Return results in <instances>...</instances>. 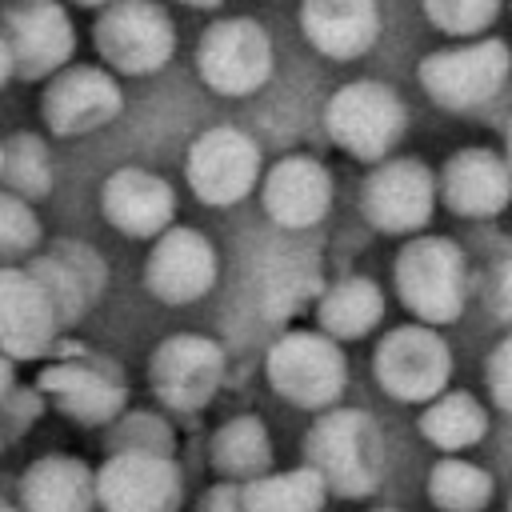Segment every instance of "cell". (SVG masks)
Returning <instances> with one entry per match:
<instances>
[{
  "instance_id": "cell-1",
  "label": "cell",
  "mask_w": 512,
  "mask_h": 512,
  "mask_svg": "<svg viewBox=\"0 0 512 512\" xmlns=\"http://www.w3.org/2000/svg\"><path fill=\"white\" fill-rule=\"evenodd\" d=\"M304 468L336 496H372L384 472V440L368 412L328 408L304 436Z\"/></svg>"
},
{
  "instance_id": "cell-2",
  "label": "cell",
  "mask_w": 512,
  "mask_h": 512,
  "mask_svg": "<svg viewBox=\"0 0 512 512\" xmlns=\"http://www.w3.org/2000/svg\"><path fill=\"white\" fill-rule=\"evenodd\" d=\"M464 252L448 236H412L396 256V292L416 324L440 328L464 312Z\"/></svg>"
},
{
  "instance_id": "cell-3",
  "label": "cell",
  "mask_w": 512,
  "mask_h": 512,
  "mask_svg": "<svg viewBox=\"0 0 512 512\" xmlns=\"http://www.w3.org/2000/svg\"><path fill=\"white\" fill-rule=\"evenodd\" d=\"M268 384L280 400L312 412H328L348 380V364L336 340H328L320 328H292L272 340L264 360Z\"/></svg>"
},
{
  "instance_id": "cell-4",
  "label": "cell",
  "mask_w": 512,
  "mask_h": 512,
  "mask_svg": "<svg viewBox=\"0 0 512 512\" xmlns=\"http://www.w3.org/2000/svg\"><path fill=\"white\" fill-rule=\"evenodd\" d=\"M92 44L112 76H152L176 52V24L160 4L120 0L100 8L92 24Z\"/></svg>"
},
{
  "instance_id": "cell-5",
  "label": "cell",
  "mask_w": 512,
  "mask_h": 512,
  "mask_svg": "<svg viewBox=\"0 0 512 512\" xmlns=\"http://www.w3.org/2000/svg\"><path fill=\"white\" fill-rule=\"evenodd\" d=\"M512 72V52L500 36L460 40L448 48H436L420 60V84L424 92L448 108V112H472L488 104Z\"/></svg>"
},
{
  "instance_id": "cell-6",
  "label": "cell",
  "mask_w": 512,
  "mask_h": 512,
  "mask_svg": "<svg viewBox=\"0 0 512 512\" xmlns=\"http://www.w3.org/2000/svg\"><path fill=\"white\" fill-rule=\"evenodd\" d=\"M372 376L392 400L428 404L440 392H448L452 348L436 328L416 320L388 328L372 348Z\"/></svg>"
},
{
  "instance_id": "cell-7",
  "label": "cell",
  "mask_w": 512,
  "mask_h": 512,
  "mask_svg": "<svg viewBox=\"0 0 512 512\" xmlns=\"http://www.w3.org/2000/svg\"><path fill=\"white\" fill-rule=\"evenodd\" d=\"M328 136L356 160L384 164L404 136V104L380 80H352L332 92L324 108Z\"/></svg>"
},
{
  "instance_id": "cell-8",
  "label": "cell",
  "mask_w": 512,
  "mask_h": 512,
  "mask_svg": "<svg viewBox=\"0 0 512 512\" xmlns=\"http://www.w3.org/2000/svg\"><path fill=\"white\" fill-rule=\"evenodd\" d=\"M196 72L220 96H248L272 76V40L248 16H224L196 44Z\"/></svg>"
},
{
  "instance_id": "cell-9",
  "label": "cell",
  "mask_w": 512,
  "mask_h": 512,
  "mask_svg": "<svg viewBox=\"0 0 512 512\" xmlns=\"http://www.w3.org/2000/svg\"><path fill=\"white\" fill-rule=\"evenodd\" d=\"M184 176L196 200L212 208L240 204L260 184V144L232 124H212L192 140Z\"/></svg>"
},
{
  "instance_id": "cell-10",
  "label": "cell",
  "mask_w": 512,
  "mask_h": 512,
  "mask_svg": "<svg viewBox=\"0 0 512 512\" xmlns=\"http://www.w3.org/2000/svg\"><path fill=\"white\" fill-rule=\"evenodd\" d=\"M148 384L164 408L196 412L224 384V352L216 340H208L200 332H176L152 348Z\"/></svg>"
},
{
  "instance_id": "cell-11",
  "label": "cell",
  "mask_w": 512,
  "mask_h": 512,
  "mask_svg": "<svg viewBox=\"0 0 512 512\" xmlns=\"http://www.w3.org/2000/svg\"><path fill=\"white\" fill-rule=\"evenodd\" d=\"M124 108L120 80L104 64H68L40 92V120L52 136H88Z\"/></svg>"
},
{
  "instance_id": "cell-12",
  "label": "cell",
  "mask_w": 512,
  "mask_h": 512,
  "mask_svg": "<svg viewBox=\"0 0 512 512\" xmlns=\"http://www.w3.org/2000/svg\"><path fill=\"white\" fill-rule=\"evenodd\" d=\"M184 480L172 456L160 452H112L96 468L100 512H176Z\"/></svg>"
},
{
  "instance_id": "cell-13",
  "label": "cell",
  "mask_w": 512,
  "mask_h": 512,
  "mask_svg": "<svg viewBox=\"0 0 512 512\" xmlns=\"http://www.w3.org/2000/svg\"><path fill=\"white\" fill-rule=\"evenodd\" d=\"M436 176L412 156H392L376 164L364 180V216L388 236H420L436 208Z\"/></svg>"
},
{
  "instance_id": "cell-14",
  "label": "cell",
  "mask_w": 512,
  "mask_h": 512,
  "mask_svg": "<svg viewBox=\"0 0 512 512\" xmlns=\"http://www.w3.org/2000/svg\"><path fill=\"white\" fill-rule=\"evenodd\" d=\"M0 32L8 40V52H12L20 80H52L56 72H64L72 64L76 28H72V16L52 0L12 4L4 12Z\"/></svg>"
},
{
  "instance_id": "cell-15",
  "label": "cell",
  "mask_w": 512,
  "mask_h": 512,
  "mask_svg": "<svg viewBox=\"0 0 512 512\" xmlns=\"http://www.w3.org/2000/svg\"><path fill=\"white\" fill-rule=\"evenodd\" d=\"M216 284V248L204 232L172 224L144 260V288L160 304H196Z\"/></svg>"
},
{
  "instance_id": "cell-16",
  "label": "cell",
  "mask_w": 512,
  "mask_h": 512,
  "mask_svg": "<svg viewBox=\"0 0 512 512\" xmlns=\"http://www.w3.org/2000/svg\"><path fill=\"white\" fill-rule=\"evenodd\" d=\"M36 388L76 424L84 428H100V424H112L124 416V384L96 360H88L84 352L80 356H64V360H52L40 376H36Z\"/></svg>"
},
{
  "instance_id": "cell-17",
  "label": "cell",
  "mask_w": 512,
  "mask_h": 512,
  "mask_svg": "<svg viewBox=\"0 0 512 512\" xmlns=\"http://www.w3.org/2000/svg\"><path fill=\"white\" fill-rule=\"evenodd\" d=\"M104 220L132 240H160L176 220V192L164 176L148 168H116L100 184Z\"/></svg>"
},
{
  "instance_id": "cell-18",
  "label": "cell",
  "mask_w": 512,
  "mask_h": 512,
  "mask_svg": "<svg viewBox=\"0 0 512 512\" xmlns=\"http://www.w3.org/2000/svg\"><path fill=\"white\" fill-rule=\"evenodd\" d=\"M56 312L40 288V280L28 272V264L0 268V352L16 360H36L52 352L56 344Z\"/></svg>"
},
{
  "instance_id": "cell-19",
  "label": "cell",
  "mask_w": 512,
  "mask_h": 512,
  "mask_svg": "<svg viewBox=\"0 0 512 512\" xmlns=\"http://www.w3.org/2000/svg\"><path fill=\"white\" fill-rule=\"evenodd\" d=\"M436 192L456 216H496L512 204V164L492 148H460L444 160Z\"/></svg>"
},
{
  "instance_id": "cell-20",
  "label": "cell",
  "mask_w": 512,
  "mask_h": 512,
  "mask_svg": "<svg viewBox=\"0 0 512 512\" xmlns=\"http://www.w3.org/2000/svg\"><path fill=\"white\" fill-rule=\"evenodd\" d=\"M260 200L280 228H312L332 208V172L316 156L292 152L260 176Z\"/></svg>"
},
{
  "instance_id": "cell-21",
  "label": "cell",
  "mask_w": 512,
  "mask_h": 512,
  "mask_svg": "<svg viewBox=\"0 0 512 512\" xmlns=\"http://www.w3.org/2000/svg\"><path fill=\"white\" fill-rule=\"evenodd\" d=\"M304 40L332 60L364 56L380 36V12L368 0H308L300 8Z\"/></svg>"
},
{
  "instance_id": "cell-22",
  "label": "cell",
  "mask_w": 512,
  "mask_h": 512,
  "mask_svg": "<svg viewBox=\"0 0 512 512\" xmlns=\"http://www.w3.org/2000/svg\"><path fill=\"white\" fill-rule=\"evenodd\" d=\"M20 512H92L96 472L80 456H40L20 476Z\"/></svg>"
},
{
  "instance_id": "cell-23",
  "label": "cell",
  "mask_w": 512,
  "mask_h": 512,
  "mask_svg": "<svg viewBox=\"0 0 512 512\" xmlns=\"http://www.w3.org/2000/svg\"><path fill=\"white\" fill-rule=\"evenodd\" d=\"M316 320L328 340H360L384 320V288L372 276H340L316 296Z\"/></svg>"
},
{
  "instance_id": "cell-24",
  "label": "cell",
  "mask_w": 512,
  "mask_h": 512,
  "mask_svg": "<svg viewBox=\"0 0 512 512\" xmlns=\"http://www.w3.org/2000/svg\"><path fill=\"white\" fill-rule=\"evenodd\" d=\"M212 468L228 484H252L272 472V440L256 416H232L212 436Z\"/></svg>"
},
{
  "instance_id": "cell-25",
  "label": "cell",
  "mask_w": 512,
  "mask_h": 512,
  "mask_svg": "<svg viewBox=\"0 0 512 512\" xmlns=\"http://www.w3.org/2000/svg\"><path fill=\"white\" fill-rule=\"evenodd\" d=\"M420 436L428 444H436L444 456H456L472 444H480L488 436V408L464 392V388H448L436 400L424 404L420 412Z\"/></svg>"
},
{
  "instance_id": "cell-26",
  "label": "cell",
  "mask_w": 512,
  "mask_h": 512,
  "mask_svg": "<svg viewBox=\"0 0 512 512\" xmlns=\"http://www.w3.org/2000/svg\"><path fill=\"white\" fill-rule=\"evenodd\" d=\"M328 500V488L312 468H288V472H268L252 484H244V504L248 512H320Z\"/></svg>"
},
{
  "instance_id": "cell-27",
  "label": "cell",
  "mask_w": 512,
  "mask_h": 512,
  "mask_svg": "<svg viewBox=\"0 0 512 512\" xmlns=\"http://www.w3.org/2000/svg\"><path fill=\"white\" fill-rule=\"evenodd\" d=\"M428 500L440 512H484L492 500V476L464 456H444L428 472Z\"/></svg>"
},
{
  "instance_id": "cell-28",
  "label": "cell",
  "mask_w": 512,
  "mask_h": 512,
  "mask_svg": "<svg viewBox=\"0 0 512 512\" xmlns=\"http://www.w3.org/2000/svg\"><path fill=\"white\" fill-rule=\"evenodd\" d=\"M0 180L8 184L12 196L36 204L52 192V156H48V144L44 136L36 132H16L4 140V172Z\"/></svg>"
},
{
  "instance_id": "cell-29",
  "label": "cell",
  "mask_w": 512,
  "mask_h": 512,
  "mask_svg": "<svg viewBox=\"0 0 512 512\" xmlns=\"http://www.w3.org/2000/svg\"><path fill=\"white\" fill-rule=\"evenodd\" d=\"M40 244V216L28 200L0 192V268H16Z\"/></svg>"
},
{
  "instance_id": "cell-30",
  "label": "cell",
  "mask_w": 512,
  "mask_h": 512,
  "mask_svg": "<svg viewBox=\"0 0 512 512\" xmlns=\"http://www.w3.org/2000/svg\"><path fill=\"white\" fill-rule=\"evenodd\" d=\"M424 16L444 32V36H456V40H480V32H488L500 16V4L496 0H428L424 4Z\"/></svg>"
},
{
  "instance_id": "cell-31",
  "label": "cell",
  "mask_w": 512,
  "mask_h": 512,
  "mask_svg": "<svg viewBox=\"0 0 512 512\" xmlns=\"http://www.w3.org/2000/svg\"><path fill=\"white\" fill-rule=\"evenodd\" d=\"M168 444H172V436H168V428H164L156 416L132 412V416L116 428V448H112V452H160V456H172Z\"/></svg>"
},
{
  "instance_id": "cell-32",
  "label": "cell",
  "mask_w": 512,
  "mask_h": 512,
  "mask_svg": "<svg viewBox=\"0 0 512 512\" xmlns=\"http://www.w3.org/2000/svg\"><path fill=\"white\" fill-rule=\"evenodd\" d=\"M488 392L492 400L512 416V332L492 348L488 356Z\"/></svg>"
},
{
  "instance_id": "cell-33",
  "label": "cell",
  "mask_w": 512,
  "mask_h": 512,
  "mask_svg": "<svg viewBox=\"0 0 512 512\" xmlns=\"http://www.w3.org/2000/svg\"><path fill=\"white\" fill-rule=\"evenodd\" d=\"M196 512H248V504H244V484L216 480V484L196 500Z\"/></svg>"
},
{
  "instance_id": "cell-34",
  "label": "cell",
  "mask_w": 512,
  "mask_h": 512,
  "mask_svg": "<svg viewBox=\"0 0 512 512\" xmlns=\"http://www.w3.org/2000/svg\"><path fill=\"white\" fill-rule=\"evenodd\" d=\"M496 300H500V312L504 316H512V260L500 268V276H496Z\"/></svg>"
},
{
  "instance_id": "cell-35",
  "label": "cell",
  "mask_w": 512,
  "mask_h": 512,
  "mask_svg": "<svg viewBox=\"0 0 512 512\" xmlns=\"http://www.w3.org/2000/svg\"><path fill=\"white\" fill-rule=\"evenodd\" d=\"M16 76V64H12V52H8V40H4V32H0V88L8 84Z\"/></svg>"
},
{
  "instance_id": "cell-36",
  "label": "cell",
  "mask_w": 512,
  "mask_h": 512,
  "mask_svg": "<svg viewBox=\"0 0 512 512\" xmlns=\"http://www.w3.org/2000/svg\"><path fill=\"white\" fill-rule=\"evenodd\" d=\"M12 396V360L0 352V404Z\"/></svg>"
},
{
  "instance_id": "cell-37",
  "label": "cell",
  "mask_w": 512,
  "mask_h": 512,
  "mask_svg": "<svg viewBox=\"0 0 512 512\" xmlns=\"http://www.w3.org/2000/svg\"><path fill=\"white\" fill-rule=\"evenodd\" d=\"M0 512H20L16 504H8V500H0Z\"/></svg>"
},
{
  "instance_id": "cell-38",
  "label": "cell",
  "mask_w": 512,
  "mask_h": 512,
  "mask_svg": "<svg viewBox=\"0 0 512 512\" xmlns=\"http://www.w3.org/2000/svg\"><path fill=\"white\" fill-rule=\"evenodd\" d=\"M0 172H4V140H0Z\"/></svg>"
},
{
  "instance_id": "cell-39",
  "label": "cell",
  "mask_w": 512,
  "mask_h": 512,
  "mask_svg": "<svg viewBox=\"0 0 512 512\" xmlns=\"http://www.w3.org/2000/svg\"><path fill=\"white\" fill-rule=\"evenodd\" d=\"M376 512H396V508H376Z\"/></svg>"
},
{
  "instance_id": "cell-40",
  "label": "cell",
  "mask_w": 512,
  "mask_h": 512,
  "mask_svg": "<svg viewBox=\"0 0 512 512\" xmlns=\"http://www.w3.org/2000/svg\"><path fill=\"white\" fill-rule=\"evenodd\" d=\"M508 512H512V500H508Z\"/></svg>"
}]
</instances>
